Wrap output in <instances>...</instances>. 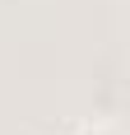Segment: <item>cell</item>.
<instances>
[{
	"label": "cell",
	"mask_w": 130,
	"mask_h": 135,
	"mask_svg": "<svg viewBox=\"0 0 130 135\" xmlns=\"http://www.w3.org/2000/svg\"><path fill=\"white\" fill-rule=\"evenodd\" d=\"M79 135H112L107 126H88V131H79Z\"/></svg>",
	"instance_id": "6da1fadb"
}]
</instances>
